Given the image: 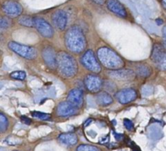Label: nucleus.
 <instances>
[{
  "label": "nucleus",
  "instance_id": "obj_20",
  "mask_svg": "<svg viewBox=\"0 0 166 151\" xmlns=\"http://www.w3.org/2000/svg\"><path fill=\"white\" fill-rule=\"evenodd\" d=\"M18 22L20 25L26 27H34V19L29 16H22L20 17Z\"/></svg>",
  "mask_w": 166,
  "mask_h": 151
},
{
  "label": "nucleus",
  "instance_id": "obj_16",
  "mask_svg": "<svg viewBox=\"0 0 166 151\" xmlns=\"http://www.w3.org/2000/svg\"><path fill=\"white\" fill-rule=\"evenodd\" d=\"M164 55H165V53H164V49L163 46L160 44H155L153 46V49H152L151 59L154 63L160 64L162 59L164 58Z\"/></svg>",
  "mask_w": 166,
  "mask_h": 151
},
{
  "label": "nucleus",
  "instance_id": "obj_11",
  "mask_svg": "<svg viewBox=\"0 0 166 151\" xmlns=\"http://www.w3.org/2000/svg\"><path fill=\"white\" fill-rule=\"evenodd\" d=\"M42 58L47 65L51 68L55 69L57 67V54L52 47L48 46L44 48L42 50Z\"/></svg>",
  "mask_w": 166,
  "mask_h": 151
},
{
  "label": "nucleus",
  "instance_id": "obj_30",
  "mask_svg": "<svg viewBox=\"0 0 166 151\" xmlns=\"http://www.w3.org/2000/svg\"><path fill=\"white\" fill-rule=\"evenodd\" d=\"M95 3H98V4H103L105 2V0H92Z\"/></svg>",
  "mask_w": 166,
  "mask_h": 151
},
{
  "label": "nucleus",
  "instance_id": "obj_34",
  "mask_svg": "<svg viewBox=\"0 0 166 151\" xmlns=\"http://www.w3.org/2000/svg\"><path fill=\"white\" fill-rule=\"evenodd\" d=\"M164 46H165V47H166V42H164Z\"/></svg>",
  "mask_w": 166,
  "mask_h": 151
},
{
  "label": "nucleus",
  "instance_id": "obj_23",
  "mask_svg": "<svg viewBox=\"0 0 166 151\" xmlns=\"http://www.w3.org/2000/svg\"><path fill=\"white\" fill-rule=\"evenodd\" d=\"M11 20L9 18L7 17H2L0 18V29L1 30H4L11 27Z\"/></svg>",
  "mask_w": 166,
  "mask_h": 151
},
{
  "label": "nucleus",
  "instance_id": "obj_3",
  "mask_svg": "<svg viewBox=\"0 0 166 151\" xmlns=\"http://www.w3.org/2000/svg\"><path fill=\"white\" fill-rule=\"evenodd\" d=\"M97 55L101 64L107 68L119 69L124 67V61L114 50L110 48H99L97 52Z\"/></svg>",
  "mask_w": 166,
  "mask_h": 151
},
{
  "label": "nucleus",
  "instance_id": "obj_8",
  "mask_svg": "<svg viewBox=\"0 0 166 151\" xmlns=\"http://www.w3.org/2000/svg\"><path fill=\"white\" fill-rule=\"evenodd\" d=\"M116 98L121 104H127L134 101L137 98V93L134 89H125L119 90L116 93Z\"/></svg>",
  "mask_w": 166,
  "mask_h": 151
},
{
  "label": "nucleus",
  "instance_id": "obj_33",
  "mask_svg": "<svg viewBox=\"0 0 166 151\" xmlns=\"http://www.w3.org/2000/svg\"><path fill=\"white\" fill-rule=\"evenodd\" d=\"M162 4L163 6L166 8V0H162Z\"/></svg>",
  "mask_w": 166,
  "mask_h": 151
},
{
  "label": "nucleus",
  "instance_id": "obj_21",
  "mask_svg": "<svg viewBox=\"0 0 166 151\" xmlns=\"http://www.w3.org/2000/svg\"><path fill=\"white\" fill-rule=\"evenodd\" d=\"M8 128V120L5 115L0 113V134L7 131Z\"/></svg>",
  "mask_w": 166,
  "mask_h": 151
},
{
  "label": "nucleus",
  "instance_id": "obj_22",
  "mask_svg": "<svg viewBox=\"0 0 166 151\" xmlns=\"http://www.w3.org/2000/svg\"><path fill=\"white\" fill-rule=\"evenodd\" d=\"M10 76L14 80L17 81H23L26 78V73L24 71H15L10 74Z\"/></svg>",
  "mask_w": 166,
  "mask_h": 151
},
{
  "label": "nucleus",
  "instance_id": "obj_1",
  "mask_svg": "<svg viewBox=\"0 0 166 151\" xmlns=\"http://www.w3.org/2000/svg\"><path fill=\"white\" fill-rule=\"evenodd\" d=\"M65 44L70 51L79 54L86 49L87 43L82 29L77 26H73L65 34Z\"/></svg>",
  "mask_w": 166,
  "mask_h": 151
},
{
  "label": "nucleus",
  "instance_id": "obj_6",
  "mask_svg": "<svg viewBox=\"0 0 166 151\" xmlns=\"http://www.w3.org/2000/svg\"><path fill=\"white\" fill-rule=\"evenodd\" d=\"M34 27L42 37L51 38L54 35V29L49 23L43 18H34Z\"/></svg>",
  "mask_w": 166,
  "mask_h": 151
},
{
  "label": "nucleus",
  "instance_id": "obj_27",
  "mask_svg": "<svg viewBox=\"0 0 166 151\" xmlns=\"http://www.w3.org/2000/svg\"><path fill=\"white\" fill-rule=\"evenodd\" d=\"M160 64V67L162 70H166V54L164 56V58L161 61V63L159 64Z\"/></svg>",
  "mask_w": 166,
  "mask_h": 151
},
{
  "label": "nucleus",
  "instance_id": "obj_9",
  "mask_svg": "<svg viewBox=\"0 0 166 151\" xmlns=\"http://www.w3.org/2000/svg\"><path fill=\"white\" fill-rule=\"evenodd\" d=\"M85 85L90 92H98L103 86V81L96 75H87L85 78Z\"/></svg>",
  "mask_w": 166,
  "mask_h": 151
},
{
  "label": "nucleus",
  "instance_id": "obj_17",
  "mask_svg": "<svg viewBox=\"0 0 166 151\" xmlns=\"http://www.w3.org/2000/svg\"><path fill=\"white\" fill-rule=\"evenodd\" d=\"M77 137L74 133L70 132H66L62 133L59 136V141L63 144L67 145V146H74L77 142Z\"/></svg>",
  "mask_w": 166,
  "mask_h": 151
},
{
  "label": "nucleus",
  "instance_id": "obj_31",
  "mask_svg": "<svg viewBox=\"0 0 166 151\" xmlns=\"http://www.w3.org/2000/svg\"><path fill=\"white\" fill-rule=\"evenodd\" d=\"M162 34H163V37L166 39V25L162 29Z\"/></svg>",
  "mask_w": 166,
  "mask_h": 151
},
{
  "label": "nucleus",
  "instance_id": "obj_7",
  "mask_svg": "<svg viewBox=\"0 0 166 151\" xmlns=\"http://www.w3.org/2000/svg\"><path fill=\"white\" fill-rule=\"evenodd\" d=\"M2 7L4 13L10 17H17L22 14V6L15 1H6L5 3H3Z\"/></svg>",
  "mask_w": 166,
  "mask_h": 151
},
{
  "label": "nucleus",
  "instance_id": "obj_25",
  "mask_svg": "<svg viewBox=\"0 0 166 151\" xmlns=\"http://www.w3.org/2000/svg\"><path fill=\"white\" fill-rule=\"evenodd\" d=\"M32 115L35 118H38L40 120H49L51 116L50 115H48L47 113H42V112L39 111H34L32 112Z\"/></svg>",
  "mask_w": 166,
  "mask_h": 151
},
{
  "label": "nucleus",
  "instance_id": "obj_35",
  "mask_svg": "<svg viewBox=\"0 0 166 151\" xmlns=\"http://www.w3.org/2000/svg\"><path fill=\"white\" fill-rule=\"evenodd\" d=\"M13 151H17V150H13Z\"/></svg>",
  "mask_w": 166,
  "mask_h": 151
},
{
  "label": "nucleus",
  "instance_id": "obj_32",
  "mask_svg": "<svg viewBox=\"0 0 166 151\" xmlns=\"http://www.w3.org/2000/svg\"><path fill=\"white\" fill-rule=\"evenodd\" d=\"M156 23H157L158 25H162V23H163V20H161V19H157V20H156Z\"/></svg>",
  "mask_w": 166,
  "mask_h": 151
},
{
  "label": "nucleus",
  "instance_id": "obj_4",
  "mask_svg": "<svg viewBox=\"0 0 166 151\" xmlns=\"http://www.w3.org/2000/svg\"><path fill=\"white\" fill-rule=\"evenodd\" d=\"M8 47L14 53L17 54L18 55L21 56L24 59H34L38 55L37 50L33 46L22 45L15 42H9Z\"/></svg>",
  "mask_w": 166,
  "mask_h": 151
},
{
  "label": "nucleus",
  "instance_id": "obj_14",
  "mask_svg": "<svg viewBox=\"0 0 166 151\" xmlns=\"http://www.w3.org/2000/svg\"><path fill=\"white\" fill-rule=\"evenodd\" d=\"M107 7L110 11L120 17L127 16L126 10L118 0H107Z\"/></svg>",
  "mask_w": 166,
  "mask_h": 151
},
{
  "label": "nucleus",
  "instance_id": "obj_10",
  "mask_svg": "<svg viewBox=\"0 0 166 151\" xmlns=\"http://www.w3.org/2000/svg\"><path fill=\"white\" fill-rule=\"evenodd\" d=\"M108 75L117 81H131L134 78L135 73L130 69H116L109 72Z\"/></svg>",
  "mask_w": 166,
  "mask_h": 151
},
{
  "label": "nucleus",
  "instance_id": "obj_13",
  "mask_svg": "<svg viewBox=\"0 0 166 151\" xmlns=\"http://www.w3.org/2000/svg\"><path fill=\"white\" fill-rule=\"evenodd\" d=\"M54 25L59 30H65L68 23V16L66 12L62 10H58L52 16Z\"/></svg>",
  "mask_w": 166,
  "mask_h": 151
},
{
  "label": "nucleus",
  "instance_id": "obj_12",
  "mask_svg": "<svg viewBox=\"0 0 166 151\" xmlns=\"http://www.w3.org/2000/svg\"><path fill=\"white\" fill-rule=\"evenodd\" d=\"M57 115L62 117H68L75 115L77 111V107L73 106L68 102H62L57 106Z\"/></svg>",
  "mask_w": 166,
  "mask_h": 151
},
{
  "label": "nucleus",
  "instance_id": "obj_2",
  "mask_svg": "<svg viewBox=\"0 0 166 151\" xmlns=\"http://www.w3.org/2000/svg\"><path fill=\"white\" fill-rule=\"evenodd\" d=\"M57 67L60 74L66 78H72L77 73L76 60L65 51H60L57 54Z\"/></svg>",
  "mask_w": 166,
  "mask_h": 151
},
{
  "label": "nucleus",
  "instance_id": "obj_15",
  "mask_svg": "<svg viewBox=\"0 0 166 151\" xmlns=\"http://www.w3.org/2000/svg\"><path fill=\"white\" fill-rule=\"evenodd\" d=\"M68 102L76 107H79L82 105L83 102V93L80 90L74 89L68 93L67 98Z\"/></svg>",
  "mask_w": 166,
  "mask_h": 151
},
{
  "label": "nucleus",
  "instance_id": "obj_18",
  "mask_svg": "<svg viewBox=\"0 0 166 151\" xmlns=\"http://www.w3.org/2000/svg\"><path fill=\"white\" fill-rule=\"evenodd\" d=\"M96 102L99 106H106L113 102V98L107 92H100L96 95Z\"/></svg>",
  "mask_w": 166,
  "mask_h": 151
},
{
  "label": "nucleus",
  "instance_id": "obj_26",
  "mask_svg": "<svg viewBox=\"0 0 166 151\" xmlns=\"http://www.w3.org/2000/svg\"><path fill=\"white\" fill-rule=\"evenodd\" d=\"M124 125L125 127V129L127 130H129V131H133L134 128L132 121L130 120H128V119H125L124 120Z\"/></svg>",
  "mask_w": 166,
  "mask_h": 151
},
{
  "label": "nucleus",
  "instance_id": "obj_28",
  "mask_svg": "<svg viewBox=\"0 0 166 151\" xmlns=\"http://www.w3.org/2000/svg\"><path fill=\"white\" fill-rule=\"evenodd\" d=\"M20 120H21L23 123H26V124H30L31 123V120L29 118L26 117V116H21Z\"/></svg>",
  "mask_w": 166,
  "mask_h": 151
},
{
  "label": "nucleus",
  "instance_id": "obj_29",
  "mask_svg": "<svg viewBox=\"0 0 166 151\" xmlns=\"http://www.w3.org/2000/svg\"><path fill=\"white\" fill-rule=\"evenodd\" d=\"M115 138L117 141H121L123 138V135L118 134V133H115Z\"/></svg>",
  "mask_w": 166,
  "mask_h": 151
},
{
  "label": "nucleus",
  "instance_id": "obj_5",
  "mask_svg": "<svg viewBox=\"0 0 166 151\" xmlns=\"http://www.w3.org/2000/svg\"><path fill=\"white\" fill-rule=\"evenodd\" d=\"M81 62L85 67L92 73H99L101 71V66L91 50H88L85 52L81 59Z\"/></svg>",
  "mask_w": 166,
  "mask_h": 151
},
{
  "label": "nucleus",
  "instance_id": "obj_19",
  "mask_svg": "<svg viewBox=\"0 0 166 151\" xmlns=\"http://www.w3.org/2000/svg\"><path fill=\"white\" fill-rule=\"evenodd\" d=\"M136 73H138V76H140L142 77H148L151 75L152 71H151V68L148 66L141 64L136 68Z\"/></svg>",
  "mask_w": 166,
  "mask_h": 151
},
{
  "label": "nucleus",
  "instance_id": "obj_24",
  "mask_svg": "<svg viewBox=\"0 0 166 151\" xmlns=\"http://www.w3.org/2000/svg\"><path fill=\"white\" fill-rule=\"evenodd\" d=\"M77 151H101L98 147L90 145H81L77 148Z\"/></svg>",
  "mask_w": 166,
  "mask_h": 151
}]
</instances>
